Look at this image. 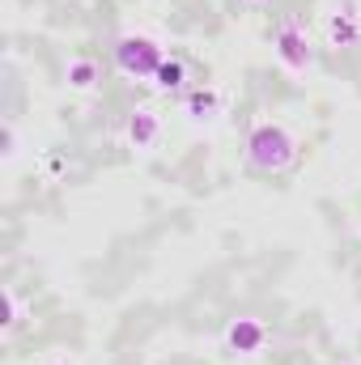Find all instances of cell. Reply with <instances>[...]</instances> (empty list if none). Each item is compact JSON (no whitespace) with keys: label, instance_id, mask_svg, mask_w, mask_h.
<instances>
[{"label":"cell","instance_id":"obj_4","mask_svg":"<svg viewBox=\"0 0 361 365\" xmlns=\"http://www.w3.org/2000/svg\"><path fill=\"white\" fill-rule=\"evenodd\" d=\"M264 344H268V327L260 319H234L225 327V349L238 353V357H255Z\"/></svg>","mask_w":361,"mask_h":365},{"label":"cell","instance_id":"obj_1","mask_svg":"<svg viewBox=\"0 0 361 365\" xmlns=\"http://www.w3.org/2000/svg\"><path fill=\"white\" fill-rule=\"evenodd\" d=\"M247 162L255 170H264V175H285L298 162V136L276 119L255 123L251 136H247Z\"/></svg>","mask_w":361,"mask_h":365},{"label":"cell","instance_id":"obj_8","mask_svg":"<svg viewBox=\"0 0 361 365\" xmlns=\"http://www.w3.org/2000/svg\"><path fill=\"white\" fill-rule=\"evenodd\" d=\"M153 86L162 93H183V86H187V64H183L179 56H166L162 68H158V77H153Z\"/></svg>","mask_w":361,"mask_h":365},{"label":"cell","instance_id":"obj_5","mask_svg":"<svg viewBox=\"0 0 361 365\" xmlns=\"http://www.w3.org/2000/svg\"><path fill=\"white\" fill-rule=\"evenodd\" d=\"M158 136H162V115L153 106H136L128 115V145L132 149H153Z\"/></svg>","mask_w":361,"mask_h":365},{"label":"cell","instance_id":"obj_7","mask_svg":"<svg viewBox=\"0 0 361 365\" xmlns=\"http://www.w3.org/2000/svg\"><path fill=\"white\" fill-rule=\"evenodd\" d=\"M327 38H332V47H357L361 43V17L353 9H336L327 17Z\"/></svg>","mask_w":361,"mask_h":365},{"label":"cell","instance_id":"obj_11","mask_svg":"<svg viewBox=\"0 0 361 365\" xmlns=\"http://www.w3.org/2000/svg\"><path fill=\"white\" fill-rule=\"evenodd\" d=\"M17 158V132H13V123H4V162H13Z\"/></svg>","mask_w":361,"mask_h":365},{"label":"cell","instance_id":"obj_10","mask_svg":"<svg viewBox=\"0 0 361 365\" xmlns=\"http://www.w3.org/2000/svg\"><path fill=\"white\" fill-rule=\"evenodd\" d=\"M21 319H26L21 297H17L13 289H4V331H17V327H21Z\"/></svg>","mask_w":361,"mask_h":365},{"label":"cell","instance_id":"obj_12","mask_svg":"<svg viewBox=\"0 0 361 365\" xmlns=\"http://www.w3.org/2000/svg\"><path fill=\"white\" fill-rule=\"evenodd\" d=\"M247 4H264V0H247Z\"/></svg>","mask_w":361,"mask_h":365},{"label":"cell","instance_id":"obj_2","mask_svg":"<svg viewBox=\"0 0 361 365\" xmlns=\"http://www.w3.org/2000/svg\"><path fill=\"white\" fill-rule=\"evenodd\" d=\"M162 60H166V51H162V43L149 38V34H123V38L115 43V64H119L123 77L153 81L158 68H162Z\"/></svg>","mask_w":361,"mask_h":365},{"label":"cell","instance_id":"obj_3","mask_svg":"<svg viewBox=\"0 0 361 365\" xmlns=\"http://www.w3.org/2000/svg\"><path fill=\"white\" fill-rule=\"evenodd\" d=\"M276 60L289 68V73H306L310 64H315V51H310V38H306V30L302 26H293V21H285L280 30H276Z\"/></svg>","mask_w":361,"mask_h":365},{"label":"cell","instance_id":"obj_6","mask_svg":"<svg viewBox=\"0 0 361 365\" xmlns=\"http://www.w3.org/2000/svg\"><path fill=\"white\" fill-rule=\"evenodd\" d=\"M183 115L195 119V123L217 119V115H221V90H213V86H195V90H187L183 93Z\"/></svg>","mask_w":361,"mask_h":365},{"label":"cell","instance_id":"obj_9","mask_svg":"<svg viewBox=\"0 0 361 365\" xmlns=\"http://www.w3.org/2000/svg\"><path fill=\"white\" fill-rule=\"evenodd\" d=\"M68 86L73 90H93L98 86V64L93 60H86V56H77V60H68Z\"/></svg>","mask_w":361,"mask_h":365}]
</instances>
